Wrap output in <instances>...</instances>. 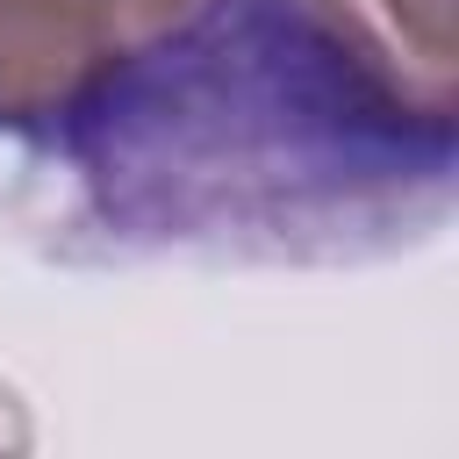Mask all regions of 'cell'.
I'll return each instance as SVG.
<instances>
[{
    "label": "cell",
    "mask_w": 459,
    "mask_h": 459,
    "mask_svg": "<svg viewBox=\"0 0 459 459\" xmlns=\"http://www.w3.org/2000/svg\"><path fill=\"white\" fill-rule=\"evenodd\" d=\"M452 201V72L366 0H194L29 129L7 215L65 265H380Z\"/></svg>",
    "instance_id": "obj_1"
},
{
    "label": "cell",
    "mask_w": 459,
    "mask_h": 459,
    "mask_svg": "<svg viewBox=\"0 0 459 459\" xmlns=\"http://www.w3.org/2000/svg\"><path fill=\"white\" fill-rule=\"evenodd\" d=\"M186 7L194 0H0V129H43L93 72Z\"/></svg>",
    "instance_id": "obj_2"
},
{
    "label": "cell",
    "mask_w": 459,
    "mask_h": 459,
    "mask_svg": "<svg viewBox=\"0 0 459 459\" xmlns=\"http://www.w3.org/2000/svg\"><path fill=\"white\" fill-rule=\"evenodd\" d=\"M423 65L452 72V0H366Z\"/></svg>",
    "instance_id": "obj_3"
},
{
    "label": "cell",
    "mask_w": 459,
    "mask_h": 459,
    "mask_svg": "<svg viewBox=\"0 0 459 459\" xmlns=\"http://www.w3.org/2000/svg\"><path fill=\"white\" fill-rule=\"evenodd\" d=\"M0 437H7V445H22V437H29V423H22V409H14V402H0Z\"/></svg>",
    "instance_id": "obj_4"
}]
</instances>
